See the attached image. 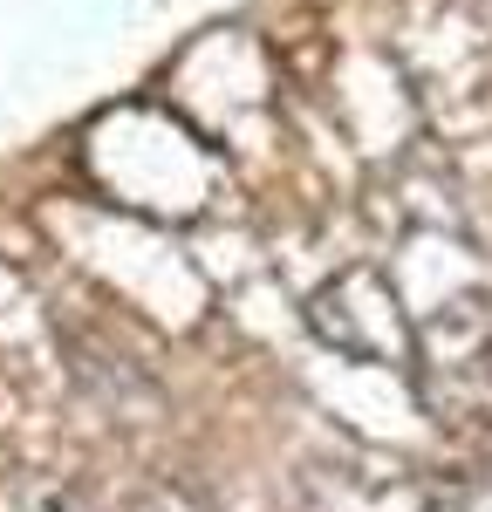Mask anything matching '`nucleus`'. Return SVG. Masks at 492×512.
Instances as JSON below:
<instances>
[{"mask_svg":"<svg viewBox=\"0 0 492 512\" xmlns=\"http://www.w3.org/2000/svg\"><path fill=\"white\" fill-rule=\"evenodd\" d=\"M0 512H89V506H82V492H69V485H48V478H14V485L0 492Z\"/></svg>","mask_w":492,"mask_h":512,"instance_id":"f03ea898","label":"nucleus"},{"mask_svg":"<svg viewBox=\"0 0 492 512\" xmlns=\"http://www.w3.org/2000/svg\"><path fill=\"white\" fill-rule=\"evenodd\" d=\"M308 315H315V328L335 349L356 355V362H383V369H410L417 362V335H410V315H404V301H397V287L383 274H369V267L335 274L315 294Z\"/></svg>","mask_w":492,"mask_h":512,"instance_id":"f257e3e1","label":"nucleus"},{"mask_svg":"<svg viewBox=\"0 0 492 512\" xmlns=\"http://www.w3.org/2000/svg\"><path fill=\"white\" fill-rule=\"evenodd\" d=\"M123 512H199L192 499H178V492H144L137 506H123Z\"/></svg>","mask_w":492,"mask_h":512,"instance_id":"7ed1b4c3","label":"nucleus"}]
</instances>
